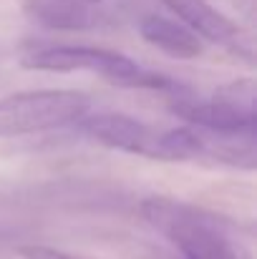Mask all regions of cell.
Returning a JSON list of instances; mask_svg holds the SVG:
<instances>
[{
  "label": "cell",
  "mask_w": 257,
  "mask_h": 259,
  "mask_svg": "<svg viewBox=\"0 0 257 259\" xmlns=\"http://www.w3.org/2000/svg\"><path fill=\"white\" fill-rule=\"evenodd\" d=\"M141 217L164 234L184 259H250L230 239V224L202 206L149 196L141 201Z\"/></svg>",
  "instance_id": "1"
},
{
  "label": "cell",
  "mask_w": 257,
  "mask_h": 259,
  "mask_svg": "<svg viewBox=\"0 0 257 259\" xmlns=\"http://www.w3.org/2000/svg\"><path fill=\"white\" fill-rule=\"evenodd\" d=\"M88 96L79 91H25L0 98V139L43 134L74 126L88 113Z\"/></svg>",
  "instance_id": "2"
},
{
  "label": "cell",
  "mask_w": 257,
  "mask_h": 259,
  "mask_svg": "<svg viewBox=\"0 0 257 259\" xmlns=\"http://www.w3.org/2000/svg\"><path fill=\"white\" fill-rule=\"evenodd\" d=\"M23 66L30 71H48V73H81V71L98 73L121 88L141 68L136 61L126 58L124 53L91 46H43L25 53Z\"/></svg>",
  "instance_id": "3"
},
{
  "label": "cell",
  "mask_w": 257,
  "mask_h": 259,
  "mask_svg": "<svg viewBox=\"0 0 257 259\" xmlns=\"http://www.w3.org/2000/svg\"><path fill=\"white\" fill-rule=\"evenodd\" d=\"M88 139L108 146V149H119L126 154H139V156H154V146H157V136L146 123L124 116V113H96L81 118L76 123Z\"/></svg>",
  "instance_id": "4"
},
{
  "label": "cell",
  "mask_w": 257,
  "mask_h": 259,
  "mask_svg": "<svg viewBox=\"0 0 257 259\" xmlns=\"http://www.w3.org/2000/svg\"><path fill=\"white\" fill-rule=\"evenodd\" d=\"M187 126L207 128V131H225V134H255L257 116L255 111L237 108L232 103L209 98V101H176L171 106Z\"/></svg>",
  "instance_id": "5"
},
{
  "label": "cell",
  "mask_w": 257,
  "mask_h": 259,
  "mask_svg": "<svg viewBox=\"0 0 257 259\" xmlns=\"http://www.w3.org/2000/svg\"><path fill=\"white\" fill-rule=\"evenodd\" d=\"M164 3L176 13V18L187 23V28L194 35H202L212 43H222L230 48L242 46L240 28L230 18H225L219 10H214L207 0H164Z\"/></svg>",
  "instance_id": "6"
},
{
  "label": "cell",
  "mask_w": 257,
  "mask_h": 259,
  "mask_svg": "<svg viewBox=\"0 0 257 259\" xmlns=\"http://www.w3.org/2000/svg\"><path fill=\"white\" fill-rule=\"evenodd\" d=\"M141 30V38L146 43H152L154 48H159L162 53H167L169 58L176 61H189V58H197L202 53V43L199 38L187 28V25H179L169 18H162V15H146L139 25Z\"/></svg>",
  "instance_id": "7"
},
{
  "label": "cell",
  "mask_w": 257,
  "mask_h": 259,
  "mask_svg": "<svg viewBox=\"0 0 257 259\" xmlns=\"http://www.w3.org/2000/svg\"><path fill=\"white\" fill-rule=\"evenodd\" d=\"M25 13L53 30H84L93 23L91 8L81 0H25Z\"/></svg>",
  "instance_id": "8"
},
{
  "label": "cell",
  "mask_w": 257,
  "mask_h": 259,
  "mask_svg": "<svg viewBox=\"0 0 257 259\" xmlns=\"http://www.w3.org/2000/svg\"><path fill=\"white\" fill-rule=\"evenodd\" d=\"M212 98L232 103V106L245 108V111H255V86H252L250 78H242V81H235V83H225L219 91H214Z\"/></svg>",
  "instance_id": "9"
},
{
  "label": "cell",
  "mask_w": 257,
  "mask_h": 259,
  "mask_svg": "<svg viewBox=\"0 0 257 259\" xmlns=\"http://www.w3.org/2000/svg\"><path fill=\"white\" fill-rule=\"evenodd\" d=\"M18 254L23 259H86L68 254V252H61V249H53V247H43V244H23L18 249Z\"/></svg>",
  "instance_id": "10"
},
{
  "label": "cell",
  "mask_w": 257,
  "mask_h": 259,
  "mask_svg": "<svg viewBox=\"0 0 257 259\" xmlns=\"http://www.w3.org/2000/svg\"><path fill=\"white\" fill-rule=\"evenodd\" d=\"M84 5H93V3H101V0H81Z\"/></svg>",
  "instance_id": "11"
}]
</instances>
